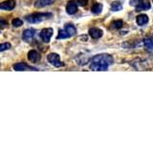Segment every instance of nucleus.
I'll list each match as a JSON object with an SVG mask.
<instances>
[{
    "label": "nucleus",
    "instance_id": "obj_1",
    "mask_svg": "<svg viewBox=\"0 0 153 143\" xmlns=\"http://www.w3.org/2000/svg\"><path fill=\"white\" fill-rule=\"evenodd\" d=\"M52 17L51 13H33L25 17L26 21L29 23H40Z\"/></svg>",
    "mask_w": 153,
    "mask_h": 143
},
{
    "label": "nucleus",
    "instance_id": "obj_2",
    "mask_svg": "<svg viewBox=\"0 0 153 143\" xmlns=\"http://www.w3.org/2000/svg\"><path fill=\"white\" fill-rule=\"evenodd\" d=\"M91 62H92V63H97L100 65L109 67L110 65L113 64L114 59H113L112 55H110L100 54V55H97L93 56L92 58H91Z\"/></svg>",
    "mask_w": 153,
    "mask_h": 143
},
{
    "label": "nucleus",
    "instance_id": "obj_3",
    "mask_svg": "<svg viewBox=\"0 0 153 143\" xmlns=\"http://www.w3.org/2000/svg\"><path fill=\"white\" fill-rule=\"evenodd\" d=\"M76 33V29L72 24H67L65 25L63 30H60L59 32L56 39H65V38H69L71 36H74Z\"/></svg>",
    "mask_w": 153,
    "mask_h": 143
},
{
    "label": "nucleus",
    "instance_id": "obj_4",
    "mask_svg": "<svg viewBox=\"0 0 153 143\" xmlns=\"http://www.w3.org/2000/svg\"><path fill=\"white\" fill-rule=\"evenodd\" d=\"M47 60L51 65L56 67V68H59V67L64 66L63 62L60 61V56L57 54H55V52H51V54L48 55H47Z\"/></svg>",
    "mask_w": 153,
    "mask_h": 143
},
{
    "label": "nucleus",
    "instance_id": "obj_5",
    "mask_svg": "<svg viewBox=\"0 0 153 143\" xmlns=\"http://www.w3.org/2000/svg\"><path fill=\"white\" fill-rule=\"evenodd\" d=\"M53 32H54V31H53L52 28H44V29H42L40 33H39L40 39L43 42L48 43L51 40V37L53 36Z\"/></svg>",
    "mask_w": 153,
    "mask_h": 143
},
{
    "label": "nucleus",
    "instance_id": "obj_6",
    "mask_svg": "<svg viewBox=\"0 0 153 143\" xmlns=\"http://www.w3.org/2000/svg\"><path fill=\"white\" fill-rule=\"evenodd\" d=\"M13 68L14 71H37L36 68H33V66L28 65L27 63H23V62H20V63H16L13 66Z\"/></svg>",
    "mask_w": 153,
    "mask_h": 143
},
{
    "label": "nucleus",
    "instance_id": "obj_7",
    "mask_svg": "<svg viewBox=\"0 0 153 143\" xmlns=\"http://www.w3.org/2000/svg\"><path fill=\"white\" fill-rule=\"evenodd\" d=\"M35 35H36L35 29H33V28L27 29V30H25L22 33V39L25 42H30L33 39V37L35 36Z\"/></svg>",
    "mask_w": 153,
    "mask_h": 143
},
{
    "label": "nucleus",
    "instance_id": "obj_8",
    "mask_svg": "<svg viewBox=\"0 0 153 143\" xmlns=\"http://www.w3.org/2000/svg\"><path fill=\"white\" fill-rule=\"evenodd\" d=\"M16 1L14 0H6L2 3H0V10H4V11H12L16 8Z\"/></svg>",
    "mask_w": 153,
    "mask_h": 143
},
{
    "label": "nucleus",
    "instance_id": "obj_9",
    "mask_svg": "<svg viewBox=\"0 0 153 143\" xmlns=\"http://www.w3.org/2000/svg\"><path fill=\"white\" fill-rule=\"evenodd\" d=\"M78 2L74 1V0H71L66 5V13L68 14H75L78 12Z\"/></svg>",
    "mask_w": 153,
    "mask_h": 143
},
{
    "label": "nucleus",
    "instance_id": "obj_10",
    "mask_svg": "<svg viewBox=\"0 0 153 143\" xmlns=\"http://www.w3.org/2000/svg\"><path fill=\"white\" fill-rule=\"evenodd\" d=\"M28 59L29 61L33 62V63H36V62L40 60V55L39 52L36 50H31L28 52Z\"/></svg>",
    "mask_w": 153,
    "mask_h": 143
},
{
    "label": "nucleus",
    "instance_id": "obj_11",
    "mask_svg": "<svg viewBox=\"0 0 153 143\" xmlns=\"http://www.w3.org/2000/svg\"><path fill=\"white\" fill-rule=\"evenodd\" d=\"M103 32L99 28H91L89 30V35L94 39H99L102 36Z\"/></svg>",
    "mask_w": 153,
    "mask_h": 143
},
{
    "label": "nucleus",
    "instance_id": "obj_12",
    "mask_svg": "<svg viewBox=\"0 0 153 143\" xmlns=\"http://www.w3.org/2000/svg\"><path fill=\"white\" fill-rule=\"evenodd\" d=\"M151 8V5L149 1H146V0H143L141 3H139L136 6V11L141 12V11H147Z\"/></svg>",
    "mask_w": 153,
    "mask_h": 143
},
{
    "label": "nucleus",
    "instance_id": "obj_13",
    "mask_svg": "<svg viewBox=\"0 0 153 143\" xmlns=\"http://www.w3.org/2000/svg\"><path fill=\"white\" fill-rule=\"evenodd\" d=\"M143 47L145 49L153 55V37H148L143 40Z\"/></svg>",
    "mask_w": 153,
    "mask_h": 143
},
{
    "label": "nucleus",
    "instance_id": "obj_14",
    "mask_svg": "<svg viewBox=\"0 0 153 143\" xmlns=\"http://www.w3.org/2000/svg\"><path fill=\"white\" fill-rule=\"evenodd\" d=\"M136 23L139 26H143L148 23V16L146 14H139L136 17Z\"/></svg>",
    "mask_w": 153,
    "mask_h": 143
},
{
    "label": "nucleus",
    "instance_id": "obj_15",
    "mask_svg": "<svg viewBox=\"0 0 153 143\" xmlns=\"http://www.w3.org/2000/svg\"><path fill=\"white\" fill-rule=\"evenodd\" d=\"M54 2H56V0H36V2L35 3V6L36 8H43L46 7L48 5H51Z\"/></svg>",
    "mask_w": 153,
    "mask_h": 143
},
{
    "label": "nucleus",
    "instance_id": "obj_16",
    "mask_svg": "<svg viewBox=\"0 0 153 143\" xmlns=\"http://www.w3.org/2000/svg\"><path fill=\"white\" fill-rule=\"evenodd\" d=\"M90 70L92 71H99V72H102V71H107L108 67L106 66H103V65H100V64H97V63H92L91 62V64L89 66Z\"/></svg>",
    "mask_w": 153,
    "mask_h": 143
},
{
    "label": "nucleus",
    "instance_id": "obj_17",
    "mask_svg": "<svg viewBox=\"0 0 153 143\" xmlns=\"http://www.w3.org/2000/svg\"><path fill=\"white\" fill-rule=\"evenodd\" d=\"M91 11H92V13H95V14L100 13H102V5L100 4V3L94 4L93 6H92V8H91Z\"/></svg>",
    "mask_w": 153,
    "mask_h": 143
},
{
    "label": "nucleus",
    "instance_id": "obj_18",
    "mask_svg": "<svg viewBox=\"0 0 153 143\" xmlns=\"http://www.w3.org/2000/svg\"><path fill=\"white\" fill-rule=\"evenodd\" d=\"M123 9V5L122 3L120 2H113L111 5V10L113 12H118V11H121Z\"/></svg>",
    "mask_w": 153,
    "mask_h": 143
},
{
    "label": "nucleus",
    "instance_id": "obj_19",
    "mask_svg": "<svg viewBox=\"0 0 153 143\" xmlns=\"http://www.w3.org/2000/svg\"><path fill=\"white\" fill-rule=\"evenodd\" d=\"M11 43L9 42H5V43H0V52H5L11 49Z\"/></svg>",
    "mask_w": 153,
    "mask_h": 143
},
{
    "label": "nucleus",
    "instance_id": "obj_20",
    "mask_svg": "<svg viewBox=\"0 0 153 143\" xmlns=\"http://www.w3.org/2000/svg\"><path fill=\"white\" fill-rule=\"evenodd\" d=\"M12 25L13 27H16V28L20 27V26L23 25V21L21 20L20 18H14V19H13V20H12Z\"/></svg>",
    "mask_w": 153,
    "mask_h": 143
},
{
    "label": "nucleus",
    "instance_id": "obj_21",
    "mask_svg": "<svg viewBox=\"0 0 153 143\" xmlns=\"http://www.w3.org/2000/svg\"><path fill=\"white\" fill-rule=\"evenodd\" d=\"M123 26V21L122 20H116L112 23V28L113 29H120Z\"/></svg>",
    "mask_w": 153,
    "mask_h": 143
},
{
    "label": "nucleus",
    "instance_id": "obj_22",
    "mask_svg": "<svg viewBox=\"0 0 153 143\" xmlns=\"http://www.w3.org/2000/svg\"><path fill=\"white\" fill-rule=\"evenodd\" d=\"M7 26H8V22L5 20V19L0 18V30H1V29L6 28Z\"/></svg>",
    "mask_w": 153,
    "mask_h": 143
},
{
    "label": "nucleus",
    "instance_id": "obj_23",
    "mask_svg": "<svg viewBox=\"0 0 153 143\" xmlns=\"http://www.w3.org/2000/svg\"><path fill=\"white\" fill-rule=\"evenodd\" d=\"M143 0H131L130 1V5L131 6H137L139 3H141Z\"/></svg>",
    "mask_w": 153,
    "mask_h": 143
},
{
    "label": "nucleus",
    "instance_id": "obj_24",
    "mask_svg": "<svg viewBox=\"0 0 153 143\" xmlns=\"http://www.w3.org/2000/svg\"><path fill=\"white\" fill-rule=\"evenodd\" d=\"M78 2V5L79 6H85L86 4H87V0H79Z\"/></svg>",
    "mask_w": 153,
    "mask_h": 143
}]
</instances>
